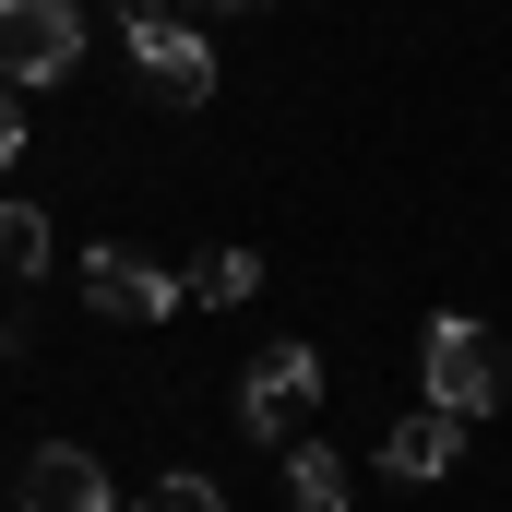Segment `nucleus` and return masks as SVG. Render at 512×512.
<instances>
[{
	"mask_svg": "<svg viewBox=\"0 0 512 512\" xmlns=\"http://www.w3.org/2000/svg\"><path fill=\"white\" fill-rule=\"evenodd\" d=\"M310 393H322V346H274L251 382H239V429L298 453V417H310Z\"/></svg>",
	"mask_w": 512,
	"mask_h": 512,
	"instance_id": "3",
	"label": "nucleus"
},
{
	"mask_svg": "<svg viewBox=\"0 0 512 512\" xmlns=\"http://www.w3.org/2000/svg\"><path fill=\"white\" fill-rule=\"evenodd\" d=\"M382 465L405 477V489H417V477H453V465H465V417H453V405H417V417H393Z\"/></svg>",
	"mask_w": 512,
	"mask_h": 512,
	"instance_id": "7",
	"label": "nucleus"
},
{
	"mask_svg": "<svg viewBox=\"0 0 512 512\" xmlns=\"http://www.w3.org/2000/svg\"><path fill=\"white\" fill-rule=\"evenodd\" d=\"M131 512H227V489L179 465V477H155V489H143V501H131Z\"/></svg>",
	"mask_w": 512,
	"mask_h": 512,
	"instance_id": "11",
	"label": "nucleus"
},
{
	"mask_svg": "<svg viewBox=\"0 0 512 512\" xmlns=\"http://www.w3.org/2000/svg\"><path fill=\"white\" fill-rule=\"evenodd\" d=\"M84 298H96L108 322H167V310H191V286H179L167 262L120 251V239H108V251H96V262H84Z\"/></svg>",
	"mask_w": 512,
	"mask_h": 512,
	"instance_id": "5",
	"label": "nucleus"
},
{
	"mask_svg": "<svg viewBox=\"0 0 512 512\" xmlns=\"http://www.w3.org/2000/svg\"><path fill=\"white\" fill-rule=\"evenodd\" d=\"M84 60V12L72 0H0V84L24 96V84H60Z\"/></svg>",
	"mask_w": 512,
	"mask_h": 512,
	"instance_id": "2",
	"label": "nucleus"
},
{
	"mask_svg": "<svg viewBox=\"0 0 512 512\" xmlns=\"http://www.w3.org/2000/svg\"><path fill=\"white\" fill-rule=\"evenodd\" d=\"M191 12H262V0H191Z\"/></svg>",
	"mask_w": 512,
	"mask_h": 512,
	"instance_id": "13",
	"label": "nucleus"
},
{
	"mask_svg": "<svg viewBox=\"0 0 512 512\" xmlns=\"http://www.w3.org/2000/svg\"><path fill=\"white\" fill-rule=\"evenodd\" d=\"M12 143H24V96L0 84V167H12Z\"/></svg>",
	"mask_w": 512,
	"mask_h": 512,
	"instance_id": "12",
	"label": "nucleus"
},
{
	"mask_svg": "<svg viewBox=\"0 0 512 512\" xmlns=\"http://www.w3.org/2000/svg\"><path fill=\"white\" fill-rule=\"evenodd\" d=\"M24 512H120V489L96 477L84 441H48V453L24 465Z\"/></svg>",
	"mask_w": 512,
	"mask_h": 512,
	"instance_id": "6",
	"label": "nucleus"
},
{
	"mask_svg": "<svg viewBox=\"0 0 512 512\" xmlns=\"http://www.w3.org/2000/svg\"><path fill=\"white\" fill-rule=\"evenodd\" d=\"M131 12H155V0H131Z\"/></svg>",
	"mask_w": 512,
	"mask_h": 512,
	"instance_id": "14",
	"label": "nucleus"
},
{
	"mask_svg": "<svg viewBox=\"0 0 512 512\" xmlns=\"http://www.w3.org/2000/svg\"><path fill=\"white\" fill-rule=\"evenodd\" d=\"M48 262V215L36 203H0V274H36Z\"/></svg>",
	"mask_w": 512,
	"mask_h": 512,
	"instance_id": "10",
	"label": "nucleus"
},
{
	"mask_svg": "<svg viewBox=\"0 0 512 512\" xmlns=\"http://www.w3.org/2000/svg\"><path fill=\"white\" fill-rule=\"evenodd\" d=\"M179 286H191L203 310H239V298H251V286H262V251H203V262H191V274H179Z\"/></svg>",
	"mask_w": 512,
	"mask_h": 512,
	"instance_id": "9",
	"label": "nucleus"
},
{
	"mask_svg": "<svg viewBox=\"0 0 512 512\" xmlns=\"http://www.w3.org/2000/svg\"><path fill=\"white\" fill-rule=\"evenodd\" d=\"M131 72H143L167 108H203V96H215V48H203L191 24H167V12H131Z\"/></svg>",
	"mask_w": 512,
	"mask_h": 512,
	"instance_id": "4",
	"label": "nucleus"
},
{
	"mask_svg": "<svg viewBox=\"0 0 512 512\" xmlns=\"http://www.w3.org/2000/svg\"><path fill=\"white\" fill-rule=\"evenodd\" d=\"M501 393H512V346L489 334V322H465V310H453V322H429V405H453V417L477 429Z\"/></svg>",
	"mask_w": 512,
	"mask_h": 512,
	"instance_id": "1",
	"label": "nucleus"
},
{
	"mask_svg": "<svg viewBox=\"0 0 512 512\" xmlns=\"http://www.w3.org/2000/svg\"><path fill=\"white\" fill-rule=\"evenodd\" d=\"M286 512H346V465H334L322 441H298V453H286Z\"/></svg>",
	"mask_w": 512,
	"mask_h": 512,
	"instance_id": "8",
	"label": "nucleus"
}]
</instances>
